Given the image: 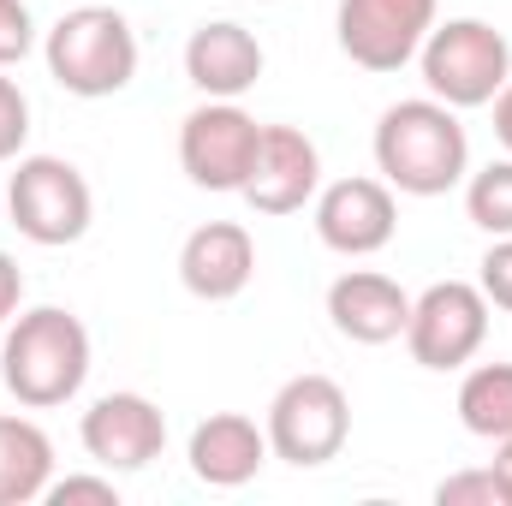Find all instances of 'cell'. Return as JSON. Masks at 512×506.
<instances>
[{
	"mask_svg": "<svg viewBox=\"0 0 512 506\" xmlns=\"http://www.w3.org/2000/svg\"><path fill=\"white\" fill-rule=\"evenodd\" d=\"M0 381L24 411H54L78 399L90 381V328L60 304L18 310L0 340Z\"/></svg>",
	"mask_w": 512,
	"mask_h": 506,
	"instance_id": "1",
	"label": "cell"
},
{
	"mask_svg": "<svg viewBox=\"0 0 512 506\" xmlns=\"http://www.w3.org/2000/svg\"><path fill=\"white\" fill-rule=\"evenodd\" d=\"M376 167L405 197H447L471 173V137L459 126V108L435 96L393 102L376 120Z\"/></svg>",
	"mask_w": 512,
	"mask_h": 506,
	"instance_id": "2",
	"label": "cell"
},
{
	"mask_svg": "<svg viewBox=\"0 0 512 506\" xmlns=\"http://www.w3.org/2000/svg\"><path fill=\"white\" fill-rule=\"evenodd\" d=\"M42 60L66 96L102 102V96H120L137 78V36H131L126 12H114V6H72L48 30Z\"/></svg>",
	"mask_w": 512,
	"mask_h": 506,
	"instance_id": "3",
	"label": "cell"
},
{
	"mask_svg": "<svg viewBox=\"0 0 512 506\" xmlns=\"http://www.w3.org/2000/svg\"><path fill=\"white\" fill-rule=\"evenodd\" d=\"M423 84L447 108H489L512 78V42L483 18H447L417 48Z\"/></svg>",
	"mask_w": 512,
	"mask_h": 506,
	"instance_id": "4",
	"label": "cell"
},
{
	"mask_svg": "<svg viewBox=\"0 0 512 506\" xmlns=\"http://www.w3.org/2000/svg\"><path fill=\"white\" fill-rule=\"evenodd\" d=\"M6 221L42 251L78 245L96 221L90 179L60 155H18V167L6 179Z\"/></svg>",
	"mask_w": 512,
	"mask_h": 506,
	"instance_id": "5",
	"label": "cell"
},
{
	"mask_svg": "<svg viewBox=\"0 0 512 506\" xmlns=\"http://www.w3.org/2000/svg\"><path fill=\"white\" fill-rule=\"evenodd\" d=\"M268 453L298 465V471H316L328 459L346 453L352 441V399L334 376H292L274 399H268Z\"/></svg>",
	"mask_w": 512,
	"mask_h": 506,
	"instance_id": "6",
	"label": "cell"
},
{
	"mask_svg": "<svg viewBox=\"0 0 512 506\" xmlns=\"http://www.w3.org/2000/svg\"><path fill=\"white\" fill-rule=\"evenodd\" d=\"M489 340V298L471 280H435L423 298H411L405 352L423 370H465Z\"/></svg>",
	"mask_w": 512,
	"mask_h": 506,
	"instance_id": "7",
	"label": "cell"
},
{
	"mask_svg": "<svg viewBox=\"0 0 512 506\" xmlns=\"http://www.w3.org/2000/svg\"><path fill=\"white\" fill-rule=\"evenodd\" d=\"M256 143H262V126L239 102H209L185 114L179 126V167L197 191H245L256 167Z\"/></svg>",
	"mask_w": 512,
	"mask_h": 506,
	"instance_id": "8",
	"label": "cell"
},
{
	"mask_svg": "<svg viewBox=\"0 0 512 506\" xmlns=\"http://www.w3.org/2000/svg\"><path fill=\"white\" fill-rule=\"evenodd\" d=\"M429 30H435V0H340L334 12L340 54L364 72H399L405 60H417Z\"/></svg>",
	"mask_w": 512,
	"mask_h": 506,
	"instance_id": "9",
	"label": "cell"
},
{
	"mask_svg": "<svg viewBox=\"0 0 512 506\" xmlns=\"http://www.w3.org/2000/svg\"><path fill=\"white\" fill-rule=\"evenodd\" d=\"M399 233V203L387 179H334L316 191V239L340 256H376Z\"/></svg>",
	"mask_w": 512,
	"mask_h": 506,
	"instance_id": "10",
	"label": "cell"
},
{
	"mask_svg": "<svg viewBox=\"0 0 512 506\" xmlns=\"http://www.w3.org/2000/svg\"><path fill=\"white\" fill-rule=\"evenodd\" d=\"M78 441H84V453H90L102 471H143V465H155L161 447H167V417H161V405L143 399V393H102V399L84 411Z\"/></svg>",
	"mask_w": 512,
	"mask_h": 506,
	"instance_id": "11",
	"label": "cell"
},
{
	"mask_svg": "<svg viewBox=\"0 0 512 506\" xmlns=\"http://www.w3.org/2000/svg\"><path fill=\"white\" fill-rule=\"evenodd\" d=\"M322 191V155L298 126H262L256 143V167L245 179V203L256 215H298L304 203H316Z\"/></svg>",
	"mask_w": 512,
	"mask_h": 506,
	"instance_id": "12",
	"label": "cell"
},
{
	"mask_svg": "<svg viewBox=\"0 0 512 506\" xmlns=\"http://www.w3.org/2000/svg\"><path fill=\"white\" fill-rule=\"evenodd\" d=\"M328 322L340 340L352 346H387V340H405V322H411V292L399 280H387L376 268H352L328 286Z\"/></svg>",
	"mask_w": 512,
	"mask_h": 506,
	"instance_id": "13",
	"label": "cell"
},
{
	"mask_svg": "<svg viewBox=\"0 0 512 506\" xmlns=\"http://www.w3.org/2000/svg\"><path fill=\"white\" fill-rule=\"evenodd\" d=\"M256 274V239L239 221H203L185 245H179V280L191 298L203 304H227L251 286Z\"/></svg>",
	"mask_w": 512,
	"mask_h": 506,
	"instance_id": "14",
	"label": "cell"
},
{
	"mask_svg": "<svg viewBox=\"0 0 512 506\" xmlns=\"http://www.w3.org/2000/svg\"><path fill=\"white\" fill-rule=\"evenodd\" d=\"M185 78L209 102H239L245 90H256V78H262V42H256L239 18L197 24L191 42H185Z\"/></svg>",
	"mask_w": 512,
	"mask_h": 506,
	"instance_id": "15",
	"label": "cell"
},
{
	"mask_svg": "<svg viewBox=\"0 0 512 506\" xmlns=\"http://www.w3.org/2000/svg\"><path fill=\"white\" fill-rule=\"evenodd\" d=\"M191 477L209 489H245L256 471L268 465V429H256L245 411H215L191 429Z\"/></svg>",
	"mask_w": 512,
	"mask_h": 506,
	"instance_id": "16",
	"label": "cell"
},
{
	"mask_svg": "<svg viewBox=\"0 0 512 506\" xmlns=\"http://www.w3.org/2000/svg\"><path fill=\"white\" fill-rule=\"evenodd\" d=\"M54 483V441L42 423L0 411V506H30Z\"/></svg>",
	"mask_w": 512,
	"mask_h": 506,
	"instance_id": "17",
	"label": "cell"
},
{
	"mask_svg": "<svg viewBox=\"0 0 512 506\" xmlns=\"http://www.w3.org/2000/svg\"><path fill=\"white\" fill-rule=\"evenodd\" d=\"M459 423L477 441H507L512 435V364H477L459 381Z\"/></svg>",
	"mask_w": 512,
	"mask_h": 506,
	"instance_id": "18",
	"label": "cell"
},
{
	"mask_svg": "<svg viewBox=\"0 0 512 506\" xmlns=\"http://www.w3.org/2000/svg\"><path fill=\"white\" fill-rule=\"evenodd\" d=\"M465 215L489 239H507L512 233V155L507 161H489L483 173L465 179Z\"/></svg>",
	"mask_w": 512,
	"mask_h": 506,
	"instance_id": "19",
	"label": "cell"
},
{
	"mask_svg": "<svg viewBox=\"0 0 512 506\" xmlns=\"http://www.w3.org/2000/svg\"><path fill=\"white\" fill-rule=\"evenodd\" d=\"M435 506H507V495H501V477L483 465V471L447 477V483L435 489Z\"/></svg>",
	"mask_w": 512,
	"mask_h": 506,
	"instance_id": "20",
	"label": "cell"
},
{
	"mask_svg": "<svg viewBox=\"0 0 512 506\" xmlns=\"http://www.w3.org/2000/svg\"><path fill=\"white\" fill-rule=\"evenodd\" d=\"M24 137H30V102L12 78H0V161H18Z\"/></svg>",
	"mask_w": 512,
	"mask_h": 506,
	"instance_id": "21",
	"label": "cell"
},
{
	"mask_svg": "<svg viewBox=\"0 0 512 506\" xmlns=\"http://www.w3.org/2000/svg\"><path fill=\"white\" fill-rule=\"evenodd\" d=\"M30 48H36L30 6H24V0H0V72H6V66H18Z\"/></svg>",
	"mask_w": 512,
	"mask_h": 506,
	"instance_id": "22",
	"label": "cell"
},
{
	"mask_svg": "<svg viewBox=\"0 0 512 506\" xmlns=\"http://www.w3.org/2000/svg\"><path fill=\"white\" fill-rule=\"evenodd\" d=\"M477 286H483V298H489L495 310H512V233L489 245V256H483V274H477Z\"/></svg>",
	"mask_w": 512,
	"mask_h": 506,
	"instance_id": "23",
	"label": "cell"
},
{
	"mask_svg": "<svg viewBox=\"0 0 512 506\" xmlns=\"http://www.w3.org/2000/svg\"><path fill=\"white\" fill-rule=\"evenodd\" d=\"M42 501H54V506H66V501L114 506V501H120V489H114V477H60V483H48V495H42Z\"/></svg>",
	"mask_w": 512,
	"mask_h": 506,
	"instance_id": "24",
	"label": "cell"
},
{
	"mask_svg": "<svg viewBox=\"0 0 512 506\" xmlns=\"http://www.w3.org/2000/svg\"><path fill=\"white\" fill-rule=\"evenodd\" d=\"M18 304H24V274H18V262L0 251V328L18 316Z\"/></svg>",
	"mask_w": 512,
	"mask_h": 506,
	"instance_id": "25",
	"label": "cell"
},
{
	"mask_svg": "<svg viewBox=\"0 0 512 506\" xmlns=\"http://www.w3.org/2000/svg\"><path fill=\"white\" fill-rule=\"evenodd\" d=\"M489 108H495V137L507 143V155H512V78L501 84V96H495Z\"/></svg>",
	"mask_w": 512,
	"mask_h": 506,
	"instance_id": "26",
	"label": "cell"
},
{
	"mask_svg": "<svg viewBox=\"0 0 512 506\" xmlns=\"http://www.w3.org/2000/svg\"><path fill=\"white\" fill-rule=\"evenodd\" d=\"M495 477H501V495H507V506H512V435L507 441H495V465H489Z\"/></svg>",
	"mask_w": 512,
	"mask_h": 506,
	"instance_id": "27",
	"label": "cell"
},
{
	"mask_svg": "<svg viewBox=\"0 0 512 506\" xmlns=\"http://www.w3.org/2000/svg\"><path fill=\"white\" fill-rule=\"evenodd\" d=\"M0 221H6V185H0Z\"/></svg>",
	"mask_w": 512,
	"mask_h": 506,
	"instance_id": "28",
	"label": "cell"
}]
</instances>
